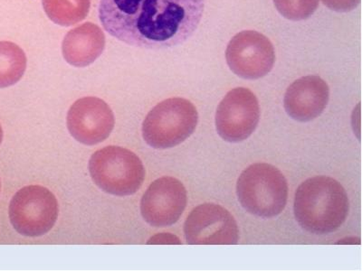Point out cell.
Returning <instances> with one entry per match:
<instances>
[{"label": "cell", "instance_id": "cell-1", "mask_svg": "<svg viewBox=\"0 0 362 271\" xmlns=\"http://www.w3.org/2000/svg\"><path fill=\"white\" fill-rule=\"evenodd\" d=\"M205 0H101L99 19L115 40L144 49L183 44L202 21Z\"/></svg>", "mask_w": 362, "mask_h": 271}, {"label": "cell", "instance_id": "cell-2", "mask_svg": "<svg viewBox=\"0 0 362 271\" xmlns=\"http://www.w3.org/2000/svg\"><path fill=\"white\" fill-rule=\"evenodd\" d=\"M293 209L303 230L313 234H328L344 224L350 203L338 181L319 176L307 179L297 188Z\"/></svg>", "mask_w": 362, "mask_h": 271}, {"label": "cell", "instance_id": "cell-3", "mask_svg": "<svg viewBox=\"0 0 362 271\" xmlns=\"http://www.w3.org/2000/svg\"><path fill=\"white\" fill-rule=\"evenodd\" d=\"M239 203L250 214L273 218L286 207L288 185L279 169L272 164H252L242 172L237 183Z\"/></svg>", "mask_w": 362, "mask_h": 271}, {"label": "cell", "instance_id": "cell-4", "mask_svg": "<svg viewBox=\"0 0 362 271\" xmlns=\"http://www.w3.org/2000/svg\"><path fill=\"white\" fill-rule=\"evenodd\" d=\"M199 113L186 99L170 98L151 109L142 124V135L148 146L165 150L185 141L196 130Z\"/></svg>", "mask_w": 362, "mask_h": 271}, {"label": "cell", "instance_id": "cell-5", "mask_svg": "<svg viewBox=\"0 0 362 271\" xmlns=\"http://www.w3.org/2000/svg\"><path fill=\"white\" fill-rule=\"evenodd\" d=\"M89 171L93 182L113 195H131L140 189L145 169L140 158L121 147H106L93 155Z\"/></svg>", "mask_w": 362, "mask_h": 271}, {"label": "cell", "instance_id": "cell-6", "mask_svg": "<svg viewBox=\"0 0 362 271\" xmlns=\"http://www.w3.org/2000/svg\"><path fill=\"white\" fill-rule=\"evenodd\" d=\"M59 207L56 196L40 186L19 190L9 205V218L15 230L24 236H42L56 224Z\"/></svg>", "mask_w": 362, "mask_h": 271}, {"label": "cell", "instance_id": "cell-7", "mask_svg": "<svg viewBox=\"0 0 362 271\" xmlns=\"http://www.w3.org/2000/svg\"><path fill=\"white\" fill-rule=\"evenodd\" d=\"M226 63L235 74L247 80H257L273 69L276 53L266 35L253 30L242 31L226 47Z\"/></svg>", "mask_w": 362, "mask_h": 271}, {"label": "cell", "instance_id": "cell-8", "mask_svg": "<svg viewBox=\"0 0 362 271\" xmlns=\"http://www.w3.org/2000/svg\"><path fill=\"white\" fill-rule=\"evenodd\" d=\"M260 119L259 102L247 88L233 89L219 103L216 113V131L223 140H247L257 128Z\"/></svg>", "mask_w": 362, "mask_h": 271}, {"label": "cell", "instance_id": "cell-9", "mask_svg": "<svg viewBox=\"0 0 362 271\" xmlns=\"http://www.w3.org/2000/svg\"><path fill=\"white\" fill-rule=\"evenodd\" d=\"M184 232L189 245H235L239 240L235 218L215 203H203L194 209L187 218Z\"/></svg>", "mask_w": 362, "mask_h": 271}, {"label": "cell", "instance_id": "cell-10", "mask_svg": "<svg viewBox=\"0 0 362 271\" xmlns=\"http://www.w3.org/2000/svg\"><path fill=\"white\" fill-rule=\"evenodd\" d=\"M187 205V191L180 180L163 176L154 181L141 203L142 217L154 227L176 224Z\"/></svg>", "mask_w": 362, "mask_h": 271}, {"label": "cell", "instance_id": "cell-11", "mask_svg": "<svg viewBox=\"0 0 362 271\" xmlns=\"http://www.w3.org/2000/svg\"><path fill=\"white\" fill-rule=\"evenodd\" d=\"M67 128L80 143L93 146L107 138L115 128V115L107 103L96 97H85L67 113Z\"/></svg>", "mask_w": 362, "mask_h": 271}, {"label": "cell", "instance_id": "cell-12", "mask_svg": "<svg viewBox=\"0 0 362 271\" xmlns=\"http://www.w3.org/2000/svg\"><path fill=\"white\" fill-rule=\"evenodd\" d=\"M329 98V86L321 77L305 76L296 80L287 89L284 109L296 121H310L322 114Z\"/></svg>", "mask_w": 362, "mask_h": 271}, {"label": "cell", "instance_id": "cell-13", "mask_svg": "<svg viewBox=\"0 0 362 271\" xmlns=\"http://www.w3.org/2000/svg\"><path fill=\"white\" fill-rule=\"evenodd\" d=\"M105 47V35L98 25L86 23L72 29L64 38V60L74 67H86L101 56Z\"/></svg>", "mask_w": 362, "mask_h": 271}, {"label": "cell", "instance_id": "cell-14", "mask_svg": "<svg viewBox=\"0 0 362 271\" xmlns=\"http://www.w3.org/2000/svg\"><path fill=\"white\" fill-rule=\"evenodd\" d=\"M27 69V56L18 45L0 41V89L19 82Z\"/></svg>", "mask_w": 362, "mask_h": 271}, {"label": "cell", "instance_id": "cell-15", "mask_svg": "<svg viewBox=\"0 0 362 271\" xmlns=\"http://www.w3.org/2000/svg\"><path fill=\"white\" fill-rule=\"evenodd\" d=\"M42 4L45 14L54 24L70 27L87 17L90 0H42Z\"/></svg>", "mask_w": 362, "mask_h": 271}, {"label": "cell", "instance_id": "cell-16", "mask_svg": "<svg viewBox=\"0 0 362 271\" xmlns=\"http://www.w3.org/2000/svg\"><path fill=\"white\" fill-rule=\"evenodd\" d=\"M274 3L283 17L293 21L309 18L319 6V0H274Z\"/></svg>", "mask_w": 362, "mask_h": 271}, {"label": "cell", "instance_id": "cell-17", "mask_svg": "<svg viewBox=\"0 0 362 271\" xmlns=\"http://www.w3.org/2000/svg\"><path fill=\"white\" fill-rule=\"evenodd\" d=\"M361 0H322L323 5L336 12H349L356 8Z\"/></svg>", "mask_w": 362, "mask_h": 271}, {"label": "cell", "instance_id": "cell-18", "mask_svg": "<svg viewBox=\"0 0 362 271\" xmlns=\"http://www.w3.org/2000/svg\"><path fill=\"white\" fill-rule=\"evenodd\" d=\"M148 244H181L179 238L170 234H160L150 239Z\"/></svg>", "mask_w": 362, "mask_h": 271}, {"label": "cell", "instance_id": "cell-19", "mask_svg": "<svg viewBox=\"0 0 362 271\" xmlns=\"http://www.w3.org/2000/svg\"><path fill=\"white\" fill-rule=\"evenodd\" d=\"M3 140V131L1 128V125H0V144H1Z\"/></svg>", "mask_w": 362, "mask_h": 271}, {"label": "cell", "instance_id": "cell-20", "mask_svg": "<svg viewBox=\"0 0 362 271\" xmlns=\"http://www.w3.org/2000/svg\"><path fill=\"white\" fill-rule=\"evenodd\" d=\"M0 187H1V185H0Z\"/></svg>", "mask_w": 362, "mask_h": 271}]
</instances>
